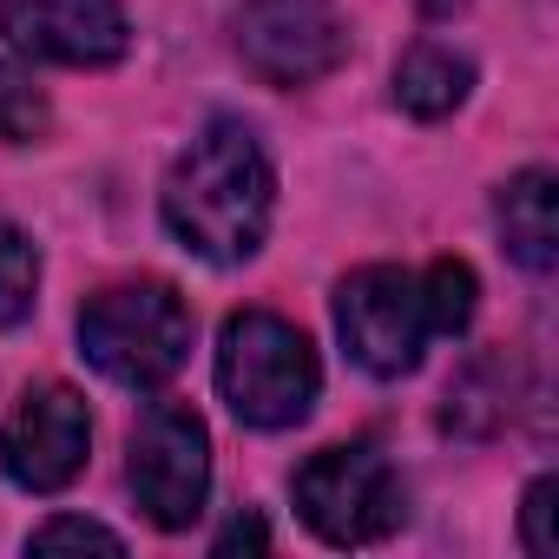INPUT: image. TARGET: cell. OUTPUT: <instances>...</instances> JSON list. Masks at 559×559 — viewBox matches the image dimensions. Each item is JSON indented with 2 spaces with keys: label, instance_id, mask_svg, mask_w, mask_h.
Here are the masks:
<instances>
[{
  "label": "cell",
  "instance_id": "6da1fadb",
  "mask_svg": "<svg viewBox=\"0 0 559 559\" xmlns=\"http://www.w3.org/2000/svg\"><path fill=\"white\" fill-rule=\"evenodd\" d=\"M276 204L270 158L243 119H211L165 178V224L204 263H243L263 250Z\"/></svg>",
  "mask_w": 559,
  "mask_h": 559
},
{
  "label": "cell",
  "instance_id": "7a4b0ae2",
  "mask_svg": "<svg viewBox=\"0 0 559 559\" xmlns=\"http://www.w3.org/2000/svg\"><path fill=\"white\" fill-rule=\"evenodd\" d=\"M191 304L178 297V284L165 276H139V284H112L99 297H86L80 310V356L119 382V389H158L185 369L191 356Z\"/></svg>",
  "mask_w": 559,
  "mask_h": 559
},
{
  "label": "cell",
  "instance_id": "3957f363",
  "mask_svg": "<svg viewBox=\"0 0 559 559\" xmlns=\"http://www.w3.org/2000/svg\"><path fill=\"white\" fill-rule=\"evenodd\" d=\"M217 389L250 428H297L317 408L323 369L297 323H284L276 310H237L217 343Z\"/></svg>",
  "mask_w": 559,
  "mask_h": 559
},
{
  "label": "cell",
  "instance_id": "277c9868",
  "mask_svg": "<svg viewBox=\"0 0 559 559\" xmlns=\"http://www.w3.org/2000/svg\"><path fill=\"white\" fill-rule=\"evenodd\" d=\"M290 493H297V513L330 546H376V539H389L408 520V487H402L395 461L376 441H349V448L310 454L297 467Z\"/></svg>",
  "mask_w": 559,
  "mask_h": 559
},
{
  "label": "cell",
  "instance_id": "5b68a950",
  "mask_svg": "<svg viewBox=\"0 0 559 559\" xmlns=\"http://www.w3.org/2000/svg\"><path fill=\"white\" fill-rule=\"evenodd\" d=\"M336 330H343V349L395 382L421 362V343L435 336V317H428V290H421V276L402 270V263H369L356 276H343V290H336Z\"/></svg>",
  "mask_w": 559,
  "mask_h": 559
},
{
  "label": "cell",
  "instance_id": "8992f818",
  "mask_svg": "<svg viewBox=\"0 0 559 559\" xmlns=\"http://www.w3.org/2000/svg\"><path fill=\"white\" fill-rule=\"evenodd\" d=\"M132 493L152 526L185 533L211 493V435L191 402H152L132 428Z\"/></svg>",
  "mask_w": 559,
  "mask_h": 559
},
{
  "label": "cell",
  "instance_id": "52a82bcc",
  "mask_svg": "<svg viewBox=\"0 0 559 559\" xmlns=\"http://www.w3.org/2000/svg\"><path fill=\"white\" fill-rule=\"evenodd\" d=\"M237 53L263 86H310L349 60V27L330 0H243Z\"/></svg>",
  "mask_w": 559,
  "mask_h": 559
},
{
  "label": "cell",
  "instance_id": "ba28073f",
  "mask_svg": "<svg viewBox=\"0 0 559 559\" xmlns=\"http://www.w3.org/2000/svg\"><path fill=\"white\" fill-rule=\"evenodd\" d=\"M93 454V415L67 382H40L21 395L8 435H0V467L27 493H60L86 474Z\"/></svg>",
  "mask_w": 559,
  "mask_h": 559
},
{
  "label": "cell",
  "instance_id": "9c48e42d",
  "mask_svg": "<svg viewBox=\"0 0 559 559\" xmlns=\"http://www.w3.org/2000/svg\"><path fill=\"white\" fill-rule=\"evenodd\" d=\"M0 34L14 53L60 67H112L132 47L119 0H0Z\"/></svg>",
  "mask_w": 559,
  "mask_h": 559
},
{
  "label": "cell",
  "instance_id": "30bf717a",
  "mask_svg": "<svg viewBox=\"0 0 559 559\" xmlns=\"http://www.w3.org/2000/svg\"><path fill=\"white\" fill-rule=\"evenodd\" d=\"M493 217H500V237H507L520 270L546 276L559 263V178L546 165L513 171L500 185V198H493Z\"/></svg>",
  "mask_w": 559,
  "mask_h": 559
},
{
  "label": "cell",
  "instance_id": "8fae6325",
  "mask_svg": "<svg viewBox=\"0 0 559 559\" xmlns=\"http://www.w3.org/2000/svg\"><path fill=\"white\" fill-rule=\"evenodd\" d=\"M467 86H474V67H467L461 53L435 47V40L408 47L402 67H395V99H402L415 119H441V112H454V106L467 99Z\"/></svg>",
  "mask_w": 559,
  "mask_h": 559
},
{
  "label": "cell",
  "instance_id": "7c38bea8",
  "mask_svg": "<svg viewBox=\"0 0 559 559\" xmlns=\"http://www.w3.org/2000/svg\"><path fill=\"white\" fill-rule=\"evenodd\" d=\"M507 408H513V402H507V356H474V362L448 382L441 428L480 441V435H493V428L507 421Z\"/></svg>",
  "mask_w": 559,
  "mask_h": 559
},
{
  "label": "cell",
  "instance_id": "4fadbf2b",
  "mask_svg": "<svg viewBox=\"0 0 559 559\" xmlns=\"http://www.w3.org/2000/svg\"><path fill=\"white\" fill-rule=\"evenodd\" d=\"M40 304V250L21 224H0V330H21Z\"/></svg>",
  "mask_w": 559,
  "mask_h": 559
},
{
  "label": "cell",
  "instance_id": "5bb4252c",
  "mask_svg": "<svg viewBox=\"0 0 559 559\" xmlns=\"http://www.w3.org/2000/svg\"><path fill=\"white\" fill-rule=\"evenodd\" d=\"M421 290H428V317H435V336H461V330L474 323V297H480V284H474V270H467V263H454V257L428 263Z\"/></svg>",
  "mask_w": 559,
  "mask_h": 559
},
{
  "label": "cell",
  "instance_id": "9a60e30c",
  "mask_svg": "<svg viewBox=\"0 0 559 559\" xmlns=\"http://www.w3.org/2000/svg\"><path fill=\"white\" fill-rule=\"evenodd\" d=\"M40 132H47V93L34 86L27 67L0 60V139L27 145V139H40Z\"/></svg>",
  "mask_w": 559,
  "mask_h": 559
},
{
  "label": "cell",
  "instance_id": "2e32d148",
  "mask_svg": "<svg viewBox=\"0 0 559 559\" xmlns=\"http://www.w3.org/2000/svg\"><path fill=\"white\" fill-rule=\"evenodd\" d=\"M34 552H60V546H99V552H126V539L112 533V526H99V520H73V513H60V520H47V526H34V539H27Z\"/></svg>",
  "mask_w": 559,
  "mask_h": 559
},
{
  "label": "cell",
  "instance_id": "e0dca14e",
  "mask_svg": "<svg viewBox=\"0 0 559 559\" xmlns=\"http://www.w3.org/2000/svg\"><path fill=\"white\" fill-rule=\"evenodd\" d=\"M552 493H559V487H552L546 474L526 487V513H520V520H526V552H533V559H552Z\"/></svg>",
  "mask_w": 559,
  "mask_h": 559
},
{
  "label": "cell",
  "instance_id": "ac0fdd59",
  "mask_svg": "<svg viewBox=\"0 0 559 559\" xmlns=\"http://www.w3.org/2000/svg\"><path fill=\"white\" fill-rule=\"evenodd\" d=\"M237 546H270V533H263L257 513H243V520H230V526L217 533V552H237Z\"/></svg>",
  "mask_w": 559,
  "mask_h": 559
}]
</instances>
